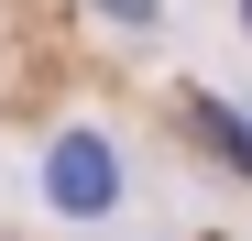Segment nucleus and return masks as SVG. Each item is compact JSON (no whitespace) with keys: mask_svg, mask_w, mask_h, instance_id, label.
Segmentation results:
<instances>
[{"mask_svg":"<svg viewBox=\"0 0 252 241\" xmlns=\"http://www.w3.org/2000/svg\"><path fill=\"white\" fill-rule=\"evenodd\" d=\"M44 186H55V209H66V219H99L110 197H121V165H110V143H99V132H66V143H55V165H44Z\"/></svg>","mask_w":252,"mask_h":241,"instance_id":"obj_1","label":"nucleus"}]
</instances>
